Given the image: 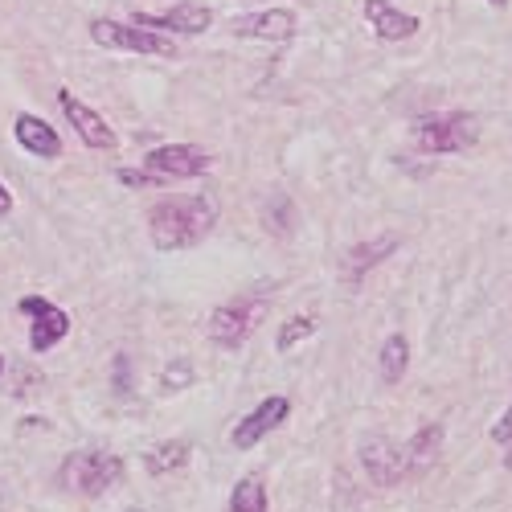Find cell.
Returning <instances> with one entry per match:
<instances>
[{
    "label": "cell",
    "mask_w": 512,
    "mask_h": 512,
    "mask_svg": "<svg viewBox=\"0 0 512 512\" xmlns=\"http://www.w3.org/2000/svg\"><path fill=\"white\" fill-rule=\"evenodd\" d=\"M0 373H5V357H0Z\"/></svg>",
    "instance_id": "83f0119b"
},
{
    "label": "cell",
    "mask_w": 512,
    "mask_h": 512,
    "mask_svg": "<svg viewBox=\"0 0 512 512\" xmlns=\"http://www.w3.org/2000/svg\"><path fill=\"white\" fill-rule=\"evenodd\" d=\"M394 250H398V238H394V234H381V238H373V242H361V246H353V250L345 254V267H340V275H345V283H357V279H365L381 259H390Z\"/></svg>",
    "instance_id": "9a60e30c"
},
{
    "label": "cell",
    "mask_w": 512,
    "mask_h": 512,
    "mask_svg": "<svg viewBox=\"0 0 512 512\" xmlns=\"http://www.w3.org/2000/svg\"><path fill=\"white\" fill-rule=\"evenodd\" d=\"M508 447V455H504V467H508V472H512V443H504Z\"/></svg>",
    "instance_id": "484cf974"
},
{
    "label": "cell",
    "mask_w": 512,
    "mask_h": 512,
    "mask_svg": "<svg viewBox=\"0 0 512 512\" xmlns=\"http://www.w3.org/2000/svg\"><path fill=\"white\" fill-rule=\"evenodd\" d=\"M357 455H361V467L369 472V480H373L377 488H398L402 480H410L406 447H398V443L386 439V435H369V439H361Z\"/></svg>",
    "instance_id": "8992f818"
},
{
    "label": "cell",
    "mask_w": 512,
    "mask_h": 512,
    "mask_svg": "<svg viewBox=\"0 0 512 512\" xmlns=\"http://www.w3.org/2000/svg\"><path fill=\"white\" fill-rule=\"evenodd\" d=\"M58 107H62V115H66V123L78 132V140L87 144V148H99V152H111L115 144H119V136H115V127L95 111V107H87L74 91H58Z\"/></svg>",
    "instance_id": "ba28073f"
},
{
    "label": "cell",
    "mask_w": 512,
    "mask_h": 512,
    "mask_svg": "<svg viewBox=\"0 0 512 512\" xmlns=\"http://www.w3.org/2000/svg\"><path fill=\"white\" fill-rule=\"evenodd\" d=\"M361 13L381 41H406L418 33V17L406 9H394L390 0H361Z\"/></svg>",
    "instance_id": "7c38bea8"
},
{
    "label": "cell",
    "mask_w": 512,
    "mask_h": 512,
    "mask_svg": "<svg viewBox=\"0 0 512 512\" xmlns=\"http://www.w3.org/2000/svg\"><path fill=\"white\" fill-rule=\"evenodd\" d=\"M230 512H267V488L259 476H242L230 492Z\"/></svg>",
    "instance_id": "d6986e66"
},
{
    "label": "cell",
    "mask_w": 512,
    "mask_h": 512,
    "mask_svg": "<svg viewBox=\"0 0 512 512\" xmlns=\"http://www.w3.org/2000/svg\"><path fill=\"white\" fill-rule=\"evenodd\" d=\"M377 365H381V381L398 386V381L406 377V369H410V345H406V336H398V332L386 336V345H381Z\"/></svg>",
    "instance_id": "e0dca14e"
},
{
    "label": "cell",
    "mask_w": 512,
    "mask_h": 512,
    "mask_svg": "<svg viewBox=\"0 0 512 512\" xmlns=\"http://www.w3.org/2000/svg\"><path fill=\"white\" fill-rule=\"evenodd\" d=\"M123 476V459L111 451H74L62 463V484L74 488L78 496H103L119 484Z\"/></svg>",
    "instance_id": "277c9868"
},
{
    "label": "cell",
    "mask_w": 512,
    "mask_h": 512,
    "mask_svg": "<svg viewBox=\"0 0 512 512\" xmlns=\"http://www.w3.org/2000/svg\"><path fill=\"white\" fill-rule=\"evenodd\" d=\"M488 5H496V9H500V5H504V0H488Z\"/></svg>",
    "instance_id": "4316f807"
},
{
    "label": "cell",
    "mask_w": 512,
    "mask_h": 512,
    "mask_svg": "<svg viewBox=\"0 0 512 512\" xmlns=\"http://www.w3.org/2000/svg\"><path fill=\"white\" fill-rule=\"evenodd\" d=\"M287 414H291V402L283 398V394H275V398H263V406H254L238 426H234V447L238 451H250V447H259L279 422H287Z\"/></svg>",
    "instance_id": "30bf717a"
},
{
    "label": "cell",
    "mask_w": 512,
    "mask_h": 512,
    "mask_svg": "<svg viewBox=\"0 0 512 512\" xmlns=\"http://www.w3.org/2000/svg\"><path fill=\"white\" fill-rule=\"evenodd\" d=\"M189 377H193V369H189V361L181 357L173 369H168V373L160 377V386H164V394H177L181 386H189Z\"/></svg>",
    "instance_id": "44dd1931"
},
{
    "label": "cell",
    "mask_w": 512,
    "mask_h": 512,
    "mask_svg": "<svg viewBox=\"0 0 512 512\" xmlns=\"http://www.w3.org/2000/svg\"><path fill=\"white\" fill-rule=\"evenodd\" d=\"M132 25H144V29H156V33L173 29V33L197 37V33H205V29L213 25V9H205V5H177V9L160 13V17H152V13H136Z\"/></svg>",
    "instance_id": "4fadbf2b"
},
{
    "label": "cell",
    "mask_w": 512,
    "mask_h": 512,
    "mask_svg": "<svg viewBox=\"0 0 512 512\" xmlns=\"http://www.w3.org/2000/svg\"><path fill=\"white\" fill-rule=\"evenodd\" d=\"M492 443H500V447H504V443H512V406H508V410H504V418L492 426Z\"/></svg>",
    "instance_id": "603a6c76"
},
{
    "label": "cell",
    "mask_w": 512,
    "mask_h": 512,
    "mask_svg": "<svg viewBox=\"0 0 512 512\" xmlns=\"http://www.w3.org/2000/svg\"><path fill=\"white\" fill-rule=\"evenodd\" d=\"M13 213V193H9V185H0V218H9Z\"/></svg>",
    "instance_id": "d4e9b609"
},
{
    "label": "cell",
    "mask_w": 512,
    "mask_h": 512,
    "mask_svg": "<svg viewBox=\"0 0 512 512\" xmlns=\"http://www.w3.org/2000/svg\"><path fill=\"white\" fill-rule=\"evenodd\" d=\"M91 37L107 50H127V54H148V58H173L177 46L173 37H164L144 25H123V21H91Z\"/></svg>",
    "instance_id": "5b68a950"
},
{
    "label": "cell",
    "mask_w": 512,
    "mask_h": 512,
    "mask_svg": "<svg viewBox=\"0 0 512 512\" xmlns=\"http://www.w3.org/2000/svg\"><path fill=\"white\" fill-rule=\"evenodd\" d=\"M189 443L185 439H173V443H160V447H152L148 455H144V467L152 476H168V472H177V467H185L189 463Z\"/></svg>",
    "instance_id": "ac0fdd59"
},
{
    "label": "cell",
    "mask_w": 512,
    "mask_h": 512,
    "mask_svg": "<svg viewBox=\"0 0 512 512\" xmlns=\"http://www.w3.org/2000/svg\"><path fill=\"white\" fill-rule=\"evenodd\" d=\"M439 447H443V426L439 422H426L422 431H414V439L406 443V459H410V476H422L426 467L439 459Z\"/></svg>",
    "instance_id": "2e32d148"
},
{
    "label": "cell",
    "mask_w": 512,
    "mask_h": 512,
    "mask_svg": "<svg viewBox=\"0 0 512 512\" xmlns=\"http://www.w3.org/2000/svg\"><path fill=\"white\" fill-rule=\"evenodd\" d=\"M13 136H17V144H21L25 152H33L37 160H54V156H62V140H58V132H54L46 119H37V115H29V111L17 115Z\"/></svg>",
    "instance_id": "5bb4252c"
},
{
    "label": "cell",
    "mask_w": 512,
    "mask_h": 512,
    "mask_svg": "<svg viewBox=\"0 0 512 512\" xmlns=\"http://www.w3.org/2000/svg\"><path fill=\"white\" fill-rule=\"evenodd\" d=\"M213 226H218V197L189 193V197H164L148 213V234L156 250H189Z\"/></svg>",
    "instance_id": "6da1fadb"
},
{
    "label": "cell",
    "mask_w": 512,
    "mask_h": 512,
    "mask_svg": "<svg viewBox=\"0 0 512 512\" xmlns=\"http://www.w3.org/2000/svg\"><path fill=\"white\" fill-rule=\"evenodd\" d=\"M295 29H300V21H295L291 9H259L230 21L234 37H259V41H291Z\"/></svg>",
    "instance_id": "8fae6325"
},
{
    "label": "cell",
    "mask_w": 512,
    "mask_h": 512,
    "mask_svg": "<svg viewBox=\"0 0 512 512\" xmlns=\"http://www.w3.org/2000/svg\"><path fill=\"white\" fill-rule=\"evenodd\" d=\"M21 312L33 316V328H29V349H33V353H50L58 340H66L70 316H66L62 308H54L50 300H41V295H25Z\"/></svg>",
    "instance_id": "9c48e42d"
},
{
    "label": "cell",
    "mask_w": 512,
    "mask_h": 512,
    "mask_svg": "<svg viewBox=\"0 0 512 512\" xmlns=\"http://www.w3.org/2000/svg\"><path fill=\"white\" fill-rule=\"evenodd\" d=\"M119 181L132 185V189H160V181L152 173H132V168H119Z\"/></svg>",
    "instance_id": "7402d4cb"
},
{
    "label": "cell",
    "mask_w": 512,
    "mask_h": 512,
    "mask_svg": "<svg viewBox=\"0 0 512 512\" xmlns=\"http://www.w3.org/2000/svg\"><path fill=\"white\" fill-rule=\"evenodd\" d=\"M115 386H119V394H127V357L115 361Z\"/></svg>",
    "instance_id": "cb8c5ba5"
},
{
    "label": "cell",
    "mask_w": 512,
    "mask_h": 512,
    "mask_svg": "<svg viewBox=\"0 0 512 512\" xmlns=\"http://www.w3.org/2000/svg\"><path fill=\"white\" fill-rule=\"evenodd\" d=\"M312 332H316V320H312V316H295V320H287V324L279 328L275 349H279V353H287L291 345H300V340H308Z\"/></svg>",
    "instance_id": "ffe728a7"
},
{
    "label": "cell",
    "mask_w": 512,
    "mask_h": 512,
    "mask_svg": "<svg viewBox=\"0 0 512 512\" xmlns=\"http://www.w3.org/2000/svg\"><path fill=\"white\" fill-rule=\"evenodd\" d=\"M209 152L205 148H193V144H164V148H152L144 156V173H152L160 185L168 181H189V177H201L209 173Z\"/></svg>",
    "instance_id": "52a82bcc"
},
{
    "label": "cell",
    "mask_w": 512,
    "mask_h": 512,
    "mask_svg": "<svg viewBox=\"0 0 512 512\" xmlns=\"http://www.w3.org/2000/svg\"><path fill=\"white\" fill-rule=\"evenodd\" d=\"M267 304H271V295L263 287H254V291L234 295L230 304L213 308V316H209V340H213V345H222V349L246 345V340L254 336V328L263 324Z\"/></svg>",
    "instance_id": "7a4b0ae2"
},
{
    "label": "cell",
    "mask_w": 512,
    "mask_h": 512,
    "mask_svg": "<svg viewBox=\"0 0 512 512\" xmlns=\"http://www.w3.org/2000/svg\"><path fill=\"white\" fill-rule=\"evenodd\" d=\"M480 140V123L476 115H467V111H435V115H422L414 123V144L422 152H463V148H472Z\"/></svg>",
    "instance_id": "3957f363"
}]
</instances>
